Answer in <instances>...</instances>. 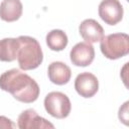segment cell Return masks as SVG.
Returning <instances> with one entry per match:
<instances>
[{"mask_svg":"<svg viewBox=\"0 0 129 129\" xmlns=\"http://www.w3.org/2000/svg\"><path fill=\"white\" fill-rule=\"evenodd\" d=\"M123 6L119 0H102L99 5V16L109 24L116 25L123 18Z\"/></svg>","mask_w":129,"mask_h":129,"instance_id":"cell-5","label":"cell"},{"mask_svg":"<svg viewBox=\"0 0 129 129\" xmlns=\"http://www.w3.org/2000/svg\"><path fill=\"white\" fill-rule=\"evenodd\" d=\"M44 108L50 116L63 119L70 115L72 104L66 94L61 92H50L44 98Z\"/></svg>","mask_w":129,"mask_h":129,"instance_id":"cell-4","label":"cell"},{"mask_svg":"<svg viewBox=\"0 0 129 129\" xmlns=\"http://www.w3.org/2000/svg\"><path fill=\"white\" fill-rule=\"evenodd\" d=\"M17 126L20 129H40V128H54V126L46 119L40 117L35 110L26 109L19 116Z\"/></svg>","mask_w":129,"mask_h":129,"instance_id":"cell-8","label":"cell"},{"mask_svg":"<svg viewBox=\"0 0 129 129\" xmlns=\"http://www.w3.org/2000/svg\"><path fill=\"white\" fill-rule=\"evenodd\" d=\"M75 89L81 97L92 98L99 90V81L92 73L84 72L77 76L75 80Z\"/></svg>","mask_w":129,"mask_h":129,"instance_id":"cell-6","label":"cell"},{"mask_svg":"<svg viewBox=\"0 0 129 129\" xmlns=\"http://www.w3.org/2000/svg\"><path fill=\"white\" fill-rule=\"evenodd\" d=\"M119 119L125 124H128V102H125L124 105L119 109Z\"/></svg>","mask_w":129,"mask_h":129,"instance_id":"cell-14","label":"cell"},{"mask_svg":"<svg viewBox=\"0 0 129 129\" xmlns=\"http://www.w3.org/2000/svg\"><path fill=\"white\" fill-rule=\"evenodd\" d=\"M71 61L77 67H88L95 58V49L89 42L77 43L70 52Z\"/></svg>","mask_w":129,"mask_h":129,"instance_id":"cell-7","label":"cell"},{"mask_svg":"<svg viewBox=\"0 0 129 129\" xmlns=\"http://www.w3.org/2000/svg\"><path fill=\"white\" fill-rule=\"evenodd\" d=\"M45 40L47 46L53 51H60L64 49L69 42L66 32H63L60 29H53L49 31L46 34Z\"/></svg>","mask_w":129,"mask_h":129,"instance_id":"cell-13","label":"cell"},{"mask_svg":"<svg viewBox=\"0 0 129 129\" xmlns=\"http://www.w3.org/2000/svg\"><path fill=\"white\" fill-rule=\"evenodd\" d=\"M100 48L105 57L118 59L129 52V36L126 33H112L103 36L100 40Z\"/></svg>","mask_w":129,"mask_h":129,"instance_id":"cell-3","label":"cell"},{"mask_svg":"<svg viewBox=\"0 0 129 129\" xmlns=\"http://www.w3.org/2000/svg\"><path fill=\"white\" fill-rule=\"evenodd\" d=\"M19 48L17 52V61L19 68L23 71L34 70L38 68L43 60V53L39 42L26 35L17 37Z\"/></svg>","mask_w":129,"mask_h":129,"instance_id":"cell-2","label":"cell"},{"mask_svg":"<svg viewBox=\"0 0 129 129\" xmlns=\"http://www.w3.org/2000/svg\"><path fill=\"white\" fill-rule=\"evenodd\" d=\"M22 3L20 0H3L0 4V18L6 22H13L22 15Z\"/></svg>","mask_w":129,"mask_h":129,"instance_id":"cell-11","label":"cell"},{"mask_svg":"<svg viewBox=\"0 0 129 129\" xmlns=\"http://www.w3.org/2000/svg\"><path fill=\"white\" fill-rule=\"evenodd\" d=\"M79 32L86 42L95 43L104 36V29L95 19H85L79 26Z\"/></svg>","mask_w":129,"mask_h":129,"instance_id":"cell-9","label":"cell"},{"mask_svg":"<svg viewBox=\"0 0 129 129\" xmlns=\"http://www.w3.org/2000/svg\"><path fill=\"white\" fill-rule=\"evenodd\" d=\"M19 48V42L17 38H3L0 40V60L1 61H13L17 58V52Z\"/></svg>","mask_w":129,"mask_h":129,"instance_id":"cell-12","label":"cell"},{"mask_svg":"<svg viewBox=\"0 0 129 129\" xmlns=\"http://www.w3.org/2000/svg\"><path fill=\"white\" fill-rule=\"evenodd\" d=\"M0 89L10 93L17 101L26 104L36 101L39 96L37 83L17 69L6 71L0 76Z\"/></svg>","mask_w":129,"mask_h":129,"instance_id":"cell-1","label":"cell"},{"mask_svg":"<svg viewBox=\"0 0 129 129\" xmlns=\"http://www.w3.org/2000/svg\"><path fill=\"white\" fill-rule=\"evenodd\" d=\"M48 79L51 83L62 86L69 83L72 77L71 69L62 61H53L48 66L47 69Z\"/></svg>","mask_w":129,"mask_h":129,"instance_id":"cell-10","label":"cell"},{"mask_svg":"<svg viewBox=\"0 0 129 129\" xmlns=\"http://www.w3.org/2000/svg\"><path fill=\"white\" fill-rule=\"evenodd\" d=\"M13 127H14V124L12 123V121L10 119L6 118L5 116H0V128L10 129Z\"/></svg>","mask_w":129,"mask_h":129,"instance_id":"cell-15","label":"cell"}]
</instances>
